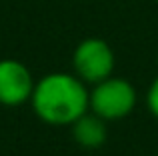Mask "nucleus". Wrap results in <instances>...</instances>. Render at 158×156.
Instances as JSON below:
<instances>
[{"mask_svg":"<svg viewBox=\"0 0 158 156\" xmlns=\"http://www.w3.org/2000/svg\"><path fill=\"white\" fill-rule=\"evenodd\" d=\"M30 102L42 122L70 126L90 110V90L76 74L50 72L34 84Z\"/></svg>","mask_w":158,"mask_h":156,"instance_id":"obj_1","label":"nucleus"},{"mask_svg":"<svg viewBox=\"0 0 158 156\" xmlns=\"http://www.w3.org/2000/svg\"><path fill=\"white\" fill-rule=\"evenodd\" d=\"M138 94L128 80L108 76L106 80L92 84L90 90V112L106 122H114L128 116L134 110Z\"/></svg>","mask_w":158,"mask_h":156,"instance_id":"obj_2","label":"nucleus"},{"mask_svg":"<svg viewBox=\"0 0 158 156\" xmlns=\"http://www.w3.org/2000/svg\"><path fill=\"white\" fill-rule=\"evenodd\" d=\"M114 52L110 44L102 38H84L72 54L74 74L86 84H96L106 80L114 72Z\"/></svg>","mask_w":158,"mask_h":156,"instance_id":"obj_3","label":"nucleus"},{"mask_svg":"<svg viewBox=\"0 0 158 156\" xmlns=\"http://www.w3.org/2000/svg\"><path fill=\"white\" fill-rule=\"evenodd\" d=\"M34 78L30 70L18 60H0V104L20 106L30 100L34 90Z\"/></svg>","mask_w":158,"mask_h":156,"instance_id":"obj_4","label":"nucleus"},{"mask_svg":"<svg viewBox=\"0 0 158 156\" xmlns=\"http://www.w3.org/2000/svg\"><path fill=\"white\" fill-rule=\"evenodd\" d=\"M70 128H72V138L82 148H98L108 138L106 120H102L100 116H96L90 110L84 112L78 120H74Z\"/></svg>","mask_w":158,"mask_h":156,"instance_id":"obj_5","label":"nucleus"},{"mask_svg":"<svg viewBox=\"0 0 158 156\" xmlns=\"http://www.w3.org/2000/svg\"><path fill=\"white\" fill-rule=\"evenodd\" d=\"M146 106H148V110L152 112V116L158 118V76L152 80V84L148 86V92H146Z\"/></svg>","mask_w":158,"mask_h":156,"instance_id":"obj_6","label":"nucleus"},{"mask_svg":"<svg viewBox=\"0 0 158 156\" xmlns=\"http://www.w3.org/2000/svg\"><path fill=\"white\" fill-rule=\"evenodd\" d=\"M156 60H158V54H156Z\"/></svg>","mask_w":158,"mask_h":156,"instance_id":"obj_7","label":"nucleus"},{"mask_svg":"<svg viewBox=\"0 0 158 156\" xmlns=\"http://www.w3.org/2000/svg\"><path fill=\"white\" fill-rule=\"evenodd\" d=\"M156 2H158V0H156Z\"/></svg>","mask_w":158,"mask_h":156,"instance_id":"obj_8","label":"nucleus"}]
</instances>
